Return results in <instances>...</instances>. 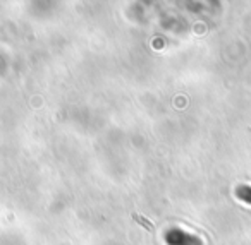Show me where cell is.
Returning a JSON list of instances; mask_svg holds the SVG:
<instances>
[{
	"label": "cell",
	"instance_id": "6da1fadb",
	"mask_svg": "<svg viewBox=\"0 0 251 245\" xmlns=\"http://www.w3.org/2000/svg\"><path fill=\"white\" fill-rule=\"evenodd\" d=\"M133 216H134V220H136V221H138V223H141V224H143V226H145V228H147V230H148V231H153V228H155V226H153V224H151V223H148V221H147V220H145V218L138 216V214H136V213H134V214H133Z\"/></svg>",
	"mask_w": 251,
	"mask_h": 245
}]
</instances>
